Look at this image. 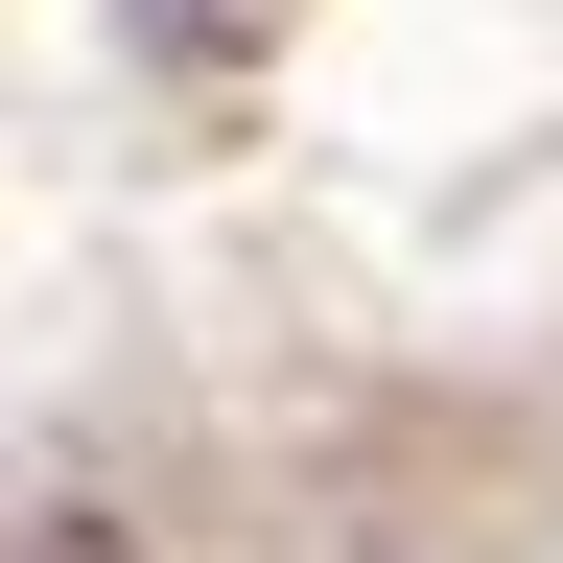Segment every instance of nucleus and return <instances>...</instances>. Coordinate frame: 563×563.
<instances>
[{
	"mask_svg": "<svg viewBox=\"0 0 563 563\" xmlns=\"http://www.w3.org/2000/svg\"><path fill=\"white\" fill-rule=\"evenodd\" d=\"M47 563H118V540H47Z\"/></svg>",
	"mask_w": 563,
	"mask_h": 563,
	"instance_id": "f257e3e1",
	"label": "nucleus"
}]
</instances>
